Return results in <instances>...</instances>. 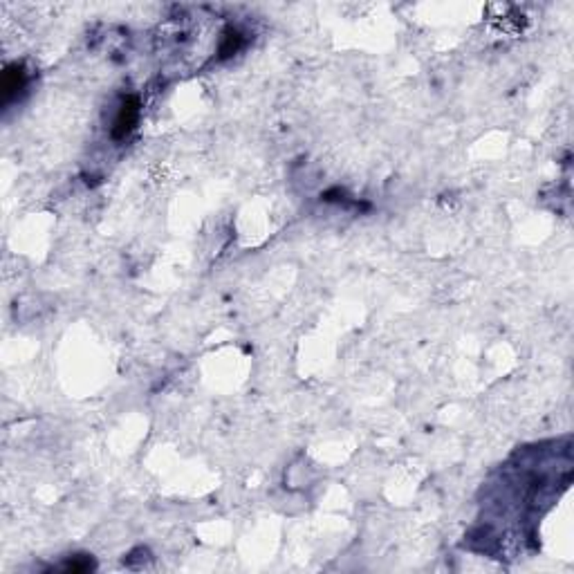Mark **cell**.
I'll list each match as a JSON object with an SVG mask.
<instances>
[{
    "label": "cell",
    "instance_id": "obj_1",
    "mask_svg": "<svg viewBox=\"0 0 574 574\" xmlns=\"http://www.w3.org/2000/svg\"><path fill=\"white\" fill-rule=\"evenodd\" d=\"M139 119V101L130 97L124 101V106L119 108V115H117L115 126H113V137L115 139H126L128 133L137 126Z\"/></svg>",
    "mask_w": 574,
    "mask_h": 574
},
{
    "label": "cell",
    "instance_id": "obj_2",
    "mask_svg": "<svg viewBox=\"0 0 574 574\" xmlns=\"http://www.w3.org/2000/svg\"><path fill=\"white\" fill-rule=\"evenodd\" d=\"M25 88V70L23 65L14 63V65H7L5 72H3V101L5 104H10V101L19 95V92Z\"/></svg>",
    "mask_w": 574,
    "mask_h": 574
},
{
    "label": "cell",
    "instance_id": "obj_3",
    "mask_svg": "<svg viewBox=\"0 0 574 574\" xmlns=\"http://www.w3.org/2000/svg\"><path fill=\"white\" fill-rule=\"evenodd\" d=\"M240 47H242V34L238 30H227L220 41V56L222 58L231 56L238 52Z\"/></svg>",
    "mask_w": 574,
    "mask_h": 574
},
{
    "label": "cell",
    "instance_id": "obj_4",
    "mask_svg": "<svg viewBox=\"0 0 574 574\" xmlns=\"http://www.w3.org/2000/svg\"><path fill=\"white\" fill-rule=\"evenodd\" d=\"M61 570L65 572H70V574H81V572H90V570H95V561L88 559V556H74V559H70Z\"/></svg>",
    "mask_w": 574,
    "mask_h": 574
}]
</instances>
